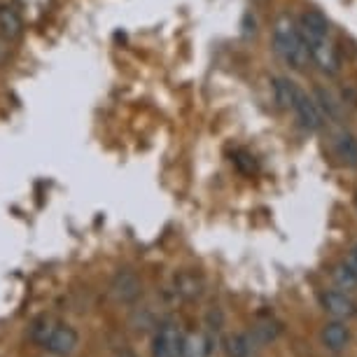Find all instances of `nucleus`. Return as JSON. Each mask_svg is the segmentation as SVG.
I'll return each instance as SVG.
<instances>
[{
	"label": "nucleus",
	"instance_id": "1",
	"mask_svg": "<svg viewBox=\"0 0 357 357\" xmlns=\"http://www.w3.org/2000/svg\"><path fill=\"white\" fill-rule=\"evenodd\" d=\"M271 40H273V52L278 54L280 61L285 66H289V68L304 70L308 66V61H311L306 40H304V36H301L299 24H296L289 15H280L273 22Z\"/></svg>",
	"mask_w": 357,
	"mask_h": 357
},
{
	"label": "nucleus",
	"instance_id": "2",
	"mask_svg": "<svg viewBox=\"0 0 357 357\" xmlns=\"http://www.w3.org/2000/svg\"><path fill=\"white\" fill-rule=\"evenodd\" d=\"M304 40H306L311 61L318 66L322 73H327V75H336V73H339V54H336L332 36H313Z\"/></svg>",
	"mask_w": 357,
	"mask_h": 357
},
{
	"label": "nucleus",
	"instance_id": "3",
	"mask_svg": "<svg viewBox=\"0 0 357 357\" xmlns=\"http://www.w3.org/2000/svg\"><path fill=\"white\" fill-rule=\"evenodd\" d=\"M292 112H294L296 122L304 126L306 131H320L322 124H325V114L320 112L318 103H315L313 98H308L304 91L296 93Z\"/></svg>",
	"mask_w": 357,
	"mask_h": 357
},
{
	"label": "nucleus",
	"instance_id": "4",
	"mask_svg": "<svg viewBox=\"0 0 357 357\" xmlns=\"http://www.w3.org/2000/svg\"><path fill=\"white\" fill-rule=\"evenodd\" d=\"M140 278L133 271H119L117 275L112 278V285H110V294L114 296V301L119 304H133V301L140 296Z\"/></svg>",
	"mask_w": 357,
	"mask_h": 357
},
{
	"label": "nucleus",
	"instance_id": "5",
	"mask_svg": "<svg viewBox=\"0 0 357 357\" xmlns=\"http://www.w3.org/2000/svg\"><path fill=\"white\" fill-rule=\"evenodd\" d=\"M77 343H79V336L75 329L68 325H59L54 329V334L50 336V341H47L45 348L56 357H70L75 353Z\"/></svg>",
	"mask_w": 357,
	"mask_h": 357
},
{
	"label": "nucleus",
	"instance_id": "6",
	"mask_svg": "<svg viewBox=\"0 0 357 357\" xmlns=\"http://www.w3.org/2000/svg\"><path fill=\"white\" fill-rule=\"evenodd\" d=\"M332 150L343 166L357 168V136L346 129H336L332 136Z\"/></svg>",
	"mask_w": 357,
	"mask_h": 357
},
{
	"label": "nucleus",
	"instance_id": "7",
	"mask_svg": "<svg viewBox=\"0 0 357 357\" xmlns=\"http://www.w3.org/2000/svg\"><path fill=\"white\" fill-rule=\"evenodd\" d=\"M180 348H183V339H180L178 329L173 325H161L157 336H154L152 355L154 357H180Z\"/></svg>",
	"mask_w": 357,
	"mask_h": 357
},
{
	"label": "nucleus",
	"instance_id": "8",
	"mask_svg": "<svg viewBox=\"0 0 357 357\" xmlns=\"http://www.w3.org/2000/svg\"><path fill=\"white\" fill-rule=\"evenodd\" d=\"M322 306H325L327 313H332L334 318L348 320L357 315V304L346 292H339V289H329V292L322 294Z\"/></svg>",
	"mask_w": 357,
	"mask_h": 357
},
{
	"label": "nucleus",
	"instance_id": "9",
	"mask_svg": "<svg viewBox=\"0 0 357 357\" xmlns=\"http://www.w3.org/2000/svg\"><path fill=\"white\" fill-rule=\"evenodd\" d=\"M24 33V19L19 17V12L10 5H0V38H5L8 43L22 38Z\"/></svg>",
	"mask_w": 357,
	"mask_h": 357
},
{
	"label": "nucleus",
	"instance_id": "10",
	"mask_svg": "<svg viewBox=\"0 0 357 357\" xmlns=\"http://www.w3.org/2000/svg\"><path fill=\"white\" fill-rule=\"evenodd\" d=\"M54 0H17L15 10L19 12V17L24 19V24H38L50 15Z\"/></svg>",
	"mask_w": 357,
	"mask_h": 357
},
{
	"label": "nucleus",
	"instance_id": "11",
	"mask_svg": "<svg viewBox=\"0 0 357 357\" xmlns=\"http://www.w3.org/2000/svg\"><path fill=\"white\" fill-rule=\"evenodd\" d=\"M299 91L301 89L292 82V79H287V77H275L273 79V96H275V103H278L282 110H292L294 98Z\"/></svg>",
	"mask_w": 357,
	"mask_h": 357
},
{
	"label": "nucleus",
	"instance_id": "12",
	"mask_svg": "<svg viewBox=\"0 0 357 357\" xmlns=\"http://www.w3.org/2000/svg\"><path fill=\"white\" fill-rule=\"evenodd\" d=\"M322 343L334 350V353H339L348 346V329L346 325H341V322H329V325L322 327Z\"/></svg>",
	"mask_w": 357,
	"mask_h": 357
},
{
	"label": "nucleus",
	"instance_id": "13",
	"mask_svg": "<svg viewBox=\"0 0 357 357\" xmlns=\"http://www.w3.org/2000/svg\"><path fill=\"white\" fill-rule=\"evenodd\" d=\"M56 327H59V322L54 320L52 315H43V318H38L31 325L29 336H31L33 343H38V346H47V341H50V336L54 334V329Z\"/></svg>",
	"mask_w": 357,
	"mask_h": 357
},
{
	"label": "nucleus",
	"instance_id": "14",
	"mask_svg": "<svg viewBox=\"0 0 357 357\" xmlns=\"http://www.w3.org/2000/svg\"><path fill=\"white\" fill-rule=\"evenodd\" d=\"M208 353H211V346L201 334H190L180 348V357H208Z\"/></svg>",
	"mask_w": 357,
	"mask_h": 357
},
{
	"label": "nucleus",
	"instance_id": "15",
	"mask_svg": "<svg viewBox=\"0 0 357 357\" xmlns=\"http://www.w3.org/2000/svg\"><path fill=\"white\" fill-rule=\"evenodd\" d=\"M334 282L339 285V289H353L357 285V264L355 268L350 264H336L332 271Z\"/></svg>",
	"mask_w": 357,
	"mask_h": 357
},
{
	"label": "nucleus",
	"instance_id": "16",
	"mask_svg": "<svg viewBox=\"0 0 357 357\" xmlns=\"http://www.w3.org/2000/svg\"><path fill=\"white\" fill-rule=\"evenodd\" d=\"M175 287H178V294H183L185 299H194V296L201 294V278H197L194 273H183L178 275V280H175Z\"/></svg>",
	"mask_w": 357,
	"mask_h": 357
},
{
	"label": "nucleus",
	"instance_id": "17",
	"mask_svg": "<svg viewBox=\"0 0 357 357\" xmlns=\"http://www.w3.org/2000/svg\"><path fill=\"white\" fill-rule=\"evenodd\" d=\"M225 350H227V357H248L250 355V339H248V336H241V334L227 336Z\"/></svg>",
	"mask_w": 357,
	"mask_h": 357
},
{
	"label": "nucleus",
	"instance_id": "18",
	"mask_svg": "<svg viewBox=\"0 0 357 357\" xmlns=\"http://www.w3.org/2000/svg\"><path fill=\"white\" fill-rule=\"evenodd\" d=\"M315 96H318V100H320L318 107H320L322 114H327L329 119H339L341 117V103L327 89H318V91H315Z\"/></svg>",
	"mask_w": 357,
	"mask_h": 357
},
{
	"label": "nucleus",
	"instance_id": "19",
	"mask_svg": "<svg viewBox=\"0 0 357 357\" xmlns=\"http://www.w3.org/2000/svg\"><path fill=\"white\" fill-rule=\"evenodd\" d=\"M353 259H355V264H357V245L353 248Z\"/></svg>",
	"mask_w": 357,
	"mask_h": 357
},
{
	"label": "nucleus",
	"instance_id": "20",
	"mask_svg": "<svg viewBox=\"0 0 357 357\" xmlns=\"http://www.w3.org/2000/svg\"><path fill=\"white\" fill-rule=\"evenodd\" d=\"M122 357H133V355H129V353H126V355H122Z\"/></svg>",
	"mask_w": 357,
	"mask_h": 357
},
{
	"label": "nucleus",
	"instance_id": "21",
	"mask_svg": "<svg viewBox=\"0 0 357 357\" xmlns=\"http://www.w3.org/2000/svg\"><path fill=\"white\" fill-rule=\"evenodd\" d=\"M355 206H357V199H355Z\"/></svg>",
	"mask_w": 357,
	"mask_h": 357
}]
</instances>
